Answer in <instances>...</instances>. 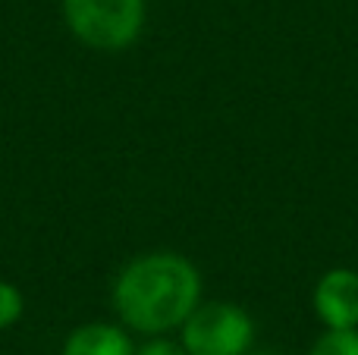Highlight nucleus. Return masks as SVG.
<instances>
[{"instance_id": "nucleus-9", "label": "nucleus", "mask_w": 358, "mask_h": 355, "mask_svg": "<svg viewBox=\"0 0 358 355\" xmlns=\"http://www.w3.org/2000/svg\"><path fill=\"white\" fill-rule=\"evenodd\" d=\"M248 355H277V352H248Z\"/></svg>"}, {"instance_id": "nucleus-6", "label": "nucleus", "mask_w": 358, "mask_h": 355, "mask_svg": "<svg viewBox=\"0 0 358 355\" xmlns=\"http://www.w3.org/2000/svg\"><path fill=\"white\" fill-rule=\"evenodd\" d=\"M308 355H358V327L321 333Z\"/></svg>"}, {"instance_id": "nucleus-5", "label": "nucleus", "mask_w": 358, "mask_h": 355, "mask_svg": "<svg viewBox=\"0 0 358 355\" xmlns=\"http://www.w3.org/2000/svg\"><path fill=\"white\" fill-rule=\"evenodd\" d=\"M60 355H136V346L126 327L94 321V324L76 327L63 343Z\"/></svg>"}, {"instance_id": "nucleus-7", "label": "nucleus", "mask_w": 358, "mask_h": 355, "mask_svg": "<svg viewBox=\"0 0 358 355\" xmlns=\"http://www.w3.org/2000/svg\"><path fill=\"white\" fill-rule=\"evenodd\" d=\"M22 312H25V299H22V293H19V287L0 280V331L16 324V321L22 318Z\"/></svg>"}, {"instance_id": "nucleus-1", "label": "nucleus", "mask_w": 358, "mask_h": 355, "mask_svg": "<svg viewBox=\"0 0 358 355\" xmlns=\"http://www.w3.org/2000/svg\"><path fill=\"white\" fill-rule=\"evenodd\" d=\"M201 302V274L176 252H148L120 270L113 283V308L126 331L142 337H167Z\"/></svg>"}, {"instance_id": "nucleus-8", "label": "nucleus", "mask_w": 358, "mask_h": 355, "mask_svg": "<svg viewBox=\"0 0 358 355\" xmlns=\"http://www.w3.org/2000/svg\"><path fill=\"white\" fill-rule=\"evenodd\" d=\"M136 355H189L182 349V343L176 340H167V337H151L142 349H136Z\"/></svg>"}, {"instance_id": "nucleus-4", "label": "nucleus", "mask_w": 358, "mask_h": 355, "mask_svg": "<svg viewBox=\"0 0 358 355\" xmlns=\"http://www.w3.org/2000/svg\"><path fill=\"white\" fill-rule=\"evenodd\" d=\"M315 314L327 331L358 327V270L334 268L315 287Z\"/></svg>"}, {"instance_id": "nucleus-3", "label": "nucleus", "mask_w": 358, "mask_h": 355, "mask_svg": "<svg viewBox=\"0 0 358 355\" xmlns=\"http://www.w3.org/2000/svg\"><path fill=\"white\" fill-rule=\"evenodd\" d=\"M179 343L189 355H248L255 321L245 308L229 302H198L179 327Z\"/></svg>"}, {"instance_id": "nucleus-2", "label": "nucleus", "mask_w": 358, "mask_h": 355, "mask_svg": "<svg viewBox=\"0 0 358 355\" xmlns=\"http://www.w3.org/2000/svg\"><path fill=\"white\" fill-rule=\"evenodd\" d=\"M73 38L94 50H126L145 29V0H63Z\"/></svg>"}]
</instances>
